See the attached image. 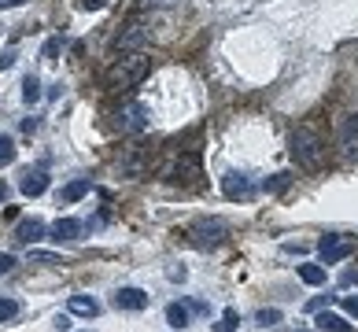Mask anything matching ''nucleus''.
I'll list each match as a JSON object with an SVG mask.
<instances>
[{"label":"nucleus","mask_w":358,"mask_h":332,"mask_svg":"<svg viewBox=\"0 0 358 332\" xmlns=\"http://www.w3.org/2000/svg\"><path fill=\"white\" fill-rule=\"evenodd\" d=\"M148 71H152V59L144 56V52H122V56L111 63V71H108V89L129 92V89H137L144 78H148Z\"/></svg>","instance_id":"f257e3e1"},{"label":"nucleus","mask_w":358,"mask_h":332,"mask_svg":"<svg viewBox=\"0 0 358 332\" xmlns=\"http://www.w3.org/2000/svg\"><path fill=\"white\" fill-rule=\"evenodd\" d=\"M288 152H292V159H296V166H303V170H322V163H325V144H322V137H317L314 129H292V137H288Z\"/></svg>","instance_id":"f03ea898"},{"label":"nucleus","mask_w":358,"mask_h":332,"mask_svg":"<svg viewBox=\"0 0 358 332\" xmlns=\"http://www.w3.org/2000/svg\"><path fill=\"white\" fill-rule=\"evenodd\" d=\"M115 126H118V133H129V137H137V133L148 129V108H144V103H137V100L122 103V108L115 111Z\"/></svg>","instance_id":"7ed1b4c3"},{"label":"nucleus","mask_w":358,"mask_h":332,"mask_svg":"<svg viewBox=\"0 0 358 332\" xmlns=\"http://www.w3.org/2000/svg\"><path fill=\"white\" fill-rule=\"evenodd\" d=\"M166 178H170V181H178V185H196V181L203 178V163H200V155H196V152L178 155L174 163H170Z\"/></svg>","instance_id":"20e7f679"},{"label":"nucleus","mask_w":358,"mask_h":332,"mask_svg":"<svg viewBox=\"0 0 358 332\" xmlns=\"http://www.w3.org/2000/svg\"><path fill=\"white\" fill-rule=\"evenodd\" d=\"M351 251H355V240H351V236L329 233V236H322V240H317V255H322L325 266H333V262H340V259H348Z\"/></svg>","instance_id":"39448f33"},{"label":"nucleus","mask_w":358,"mask_h":332,"mask_svg":"<svg viewBox=\"0 0 358 332\" xmlns=\"http://www.w3.org/2000/svg\"><path fill=\"white\" fill-rule=\"evenodd\" d=\"M225 222H196L192 229H189V240L196 244V247H218V244H225Z\"/></svg>","instance_id":"423d86ee"},{"label":"nucleus","mask_w":358,"mask_h":332,"mask_svg":"<svg viewBox=\"0 0 358 332\" xmlns=\"http://www.w3.org/2000/svg\"><path fill=\"white\" fill-rule=\"evenodd\" d=\"M336 144L343 155H358V115H340L336 118Z\"/></svg>","instance_id":"0eeeda50"},{"label":"nucleus","mask_w":358,"mask_h":332,"mask_svg":"<svg viewBox=\"0 0 358 332\" xmlns=\"http://www.w3.org/2000/svg\"><path fill=\"white\" fill-rule=\"evenodd\" d=\"M148 37H152V30L144 22H129V26H122V34L115 37V52H137L141 45H148Z\"/></svg>","instance_id":"6e6552de"},{"label":"nucleus","mask_w":358,"mask_h":332,"mask_svg":"<svg viewBox=\"0 0 358 332\" xmlns=\"http://www.w3.org/2000/svg\"><path fill=\"white\" fill-rule=\"evenodd\" d=\"M148 299L152 296H148V291H141V288H118L111 296V303L118 310H144V307H148Z\"/></svg>","instance_id":"1a4fd4ad"},{"label":"nucleus","mask_w":358,"mask_h":332,"mask_svg":"<svg viewBox=\"0 0 358 332\" xmlns=\"http://www.w3.org/2000/svg\"><path fill=\"white\" fill-rule=\"evenodd\" d=\"M222 192L229 196V199H244V196L251 192V181H248V174H225V181H222Z\"/></svg>","instance_id":"9d476101"},{"label":"nucleus","mask_w":358,"mask_h":332,"mask_svg":"<svg viewBox=\"0 0 358 332\" xmlns=\"http://www.w3.org/2000/svg\"><path fill=\"white\" fill-rule=\"evenodd\" d=\"M19 189H22V196H45L48 192V174H45V170H34V174H26L22 178V185H19Z\"/></svg>","instance_id":"9b49d317"},{"label":"nucleus","mask_w":358,"mask_h":332,"mask_svg":"<svg viewBox=\"0 0 358 332\" xmlns=\"http://www.w3.org/2000/svg\"><path fill=\"white\" fill-rule=\"evenodd\" d=\"M67 310L78 314V317H96L100 314V303L92 299V296H71L67 299Z\"/></svg>","instance_id":"f8f14e48"},{"label":"nucleus","mask_w":358,"mask_h":332,"mask_svg":"<svg viewBox=\"0 0 358 332\" xmlns=\"http://www.w3.org/2000/svg\"><path fill=\"white\" fill-rule=\"evenodd\" d=\"M41 233H45L41 222H37V218H26V222H19L15 240H19V244H37V240H41Z\"/></svg>","instance_id":"ddd939ff"},{"label":"nucleus","mask_w":358,"mask_h":332,"mask_svg":"<svg viewBox=\"0 0 358 332\" xmlns=\"http://www.w3.org/2000/svg\"><path fill=\"white\" fill-rule=\"evenodd\" d=\"M78 233H82V222L78 218H59L52 225V240H78Z\"/></svg>","instance_id":"4468645a"},{"label":"nucleus","mask_w":358,"mask_h":332,"mask_svg":"<svg viewBox=\"0 0 358 332\" xmlns=\"http://www.w3.org/2000/svg\"><path fill=\"white\" fill-rule=\"evenodd\" d=\"M299 281L317 288V284H325V270H322V266H314V262H303L299 266Z\"/></svg>","instance_id":"2eb2a0df"},{"label":"nucleus","mask_w":358,"mask_h":332,"mask_svg":"<svg viewBox=\"0 0 358 332\" xmlns=\"http://www.w3.org/2000/svg\"><path fill=\"white\" fill-rule=\"evenodd\" d=\"M22 100H26V103H37V100H41V82H37V74H26V78H22Z\"/></svg>","instance_id":"dca6fc26"},{"label":"nucleus","mask_w":358,"mask_h":332,"mask_svg":"<svg viewBox=\"0 0 358 332\" xmlns=\"http://www.w3.org/2000/svg\"><path fill=\"white\" fill-rule=\"evenodd\" d=\"M166 322L174 325V329H185V325H189V307H181V303H170V307H166Z\"/></svg>","instance_id":"f3484780"},{"label":"nucleus","mask_w":358,"mask_h":332,"mask_svg":"<svg viewBox=\"0 0 358 332\" xmlns=\"http://www.w3.org/2000/svg\"><path fill=\"white\" fill-rule=\"evenodd\" d=\"M85 192H89V181H85V178H82V181H71L67 189H63V203H78Z\"/></svg>","instance_id":"a211bd4d"},{"label":"nucleus","mask_w":358,"mask_h":332,"mask_svg":"<svg viewBox=\"0 0 358 332\" xmlns=\"http://www.w3.org/2000/svg\"><path fill=\"white\" fill-rule=\"evenodd\" d=\"M317 329H325V332H348V322L336 314H317Z\"/></svg>","instance_id":"6ab92c4d"},{"label":"nucleus","mask_w":358,"mask_h":332,"mask_svg":"<svg viewBox=\"0 0 358 332\" xmlns=\"http://www.w3.org/2000/svg\"><path fill=\"white\" fill-rule=\"evenodd\" d=\"M11 159H15V140H11L8 133H0V166L11 163Z\"/></svg>","instance_id":"aec40b11"},{"label":"nucleus","mask_w":358,"mask_h":332,"mask_svg":"<svg viewBox=\"0 0 358 332\" xmlns=\"http://www.w3.org/2000/svg\"><path fill=\"white\" fill-rule=\"evenodd\" d=\"M236 325H241V314H236V310H225V314H222V322L215 325V332H233Z\"/></svg>","instance_id":"412c9836"},{"label":"nucleus","mask_w":358,"mask_h":332,"mask_svg":"<svg viewBox=\"0 0 358 332\" xmlns=\"http://www.w3.org/2000/svg\"><path fill=\"white\" fill-rule=\"evenodd\" d=\"M19 314V303L15 299H0V322H11Z\"/></svg>","instance_id":"4be33fe9"},{"label":"nucleus","mask_w":358,"mask_h":332,"mask_svg":"<svg viewBox=\"0 0 358 332\" xmlns=\"http://www.w3.org/2000/svg\"><path fill=\"white\" fill-rule=\"evenodd\" d=\"M255 322H259V325H277V322H281V310L266 307V310H259V314H255Z\"/></svg>","instance_id":"5701e85b"},{"label":"nucleus","mask_w":358,"mask_h":332,"mask_svg":"<svg viewBox=\"0 0 358 332\" xmlns=\"http://www.w3.org/2000/svg\"><path fill=\"white\" fill-rule=\"evenodd\" d=\"M30 259H34V262H45V266H63V259H59V255H45V251H34Z\"/></svg>","instance_id":"b1692460"},{"label":"nucleus","mask_w":358,"mask_h":332,"mask_svg":"<svg viewBox=\"0 0 358 332\" xmlns=\"http://www.w3.org/2000/svg\"><path fill=\"white\" fill-rule=\"evenodd\" d=\"M285 185H288V174H273V181H266V189L270 192H281Z\"/></svg>","instance_id":"393cba45"},{"label":"nucleus","mask_w":358,"mask_h":332,"mask_svg":"<svg viewBox=\"0 0 358 332\" xmlns=\"http://www.w3.org/2000/svg\"><path fill=\"white\" fill-rule=\"evenodd\" d=\"M15 270V255H0V277Z\"/></svg>","instance_id":"a878e982"},{"label":"nucleus","mask_w":358,"mask_h":332,"mask_svg":"<svg viewBox=\"0 0 358 332\" xmlns=\"http://www.w3.org/2000/svg\"><path fill=\"white\" fill-rule=\"evenodd\" d=\"M144 8H174V4H181V0H141Z\"/></svg>","instance_id":"bb28decb"},{"label":"nucleus","mask_w":358,"mask_h":332,"mask_svg":"<svg viewBox=\"0 0 358 332\" xmlns=\"http://www.w3.org/2000/svg\"><path fill=\"white\" fill-rule=\"evenodd\" d=\"M82 8L85 11H100V8H108V0H82Z\"/></svg>","instance_id":"cd10ccee"},{"label":"nucleus","mask_w":358,"mask_h":332,"mask_svg":"<svg viewBox=\"0 0 358 332\" xmlns=\"http://www.w3.org/2000/svg\"><path fill=\"white\" fill-rule=\"evenodd\" d=\"M343 310L358 317V296H348V299H343Z\"/></svg>","instance_id":"c85d7f7f"},{"label":"nucleus","mask_w":358,"mask_h":332,"mask_svg":"<svg viewBox=\"0 0 358 332\" xmlns=\"http://www.w3.org/2000/svg\"><path fill=\"white\" fill-rule=\"evenodd\" d=\"M56 52H59V37H52V41L45 45V59H52V56H56Z\"/></svg>","instance_id":"c756f323"},{"label":"nucleus","mask_w":358,"mask_h":332,"mask_svg":"<svg viewBox=\"0 0 358 332\" xmlns=\"http://www.w3.org/2000/svg\"><path fill=\"white\" fill-rule=\"evenodd\" d=\"M11 63H15V52H4V56H0V71H8Z\"/></svg>","instance_id":"7c9ffc66"},{"label":"nucleus","mask_w":358,"mask_h":332,"mask_svg":"<svg viewBox=\"0 0 358 332\" xmlns=\"http://www.w3.org/2000/svg\"><path fill=\"white\" fill-rule=\"evenodd\" d=\"M343 284H358V270H348V273H343Z\"/></svg>","instance_id":"2f4dec72"},{"label":"nucleus","mask_w":358,"mask_h":332,"mask_svg":"<svg viewBox=\"0 0 358 332\" xmlns=\"http://www.w3.org/2000/svg\"><path fill=\"white\" fill-rule=\"evenodd\" d=\"M22 0H0V8H19Z\"/></svg>","instance_id":"473e14b6"},{"label":"nucleus","mask_w":358,"mask_h":332,"mask_svg":"<svg viewBox=\"0 0 358 332\" xmlns=\"http://www.w3.org/2000/svg\"><path fill=\"white\" fill-rule=\"evenodd\" d=\"M4 199H8V185L0 181V203H4Z\"/></svg>","instance_id":"72a5a7b5"}]
</instances>
